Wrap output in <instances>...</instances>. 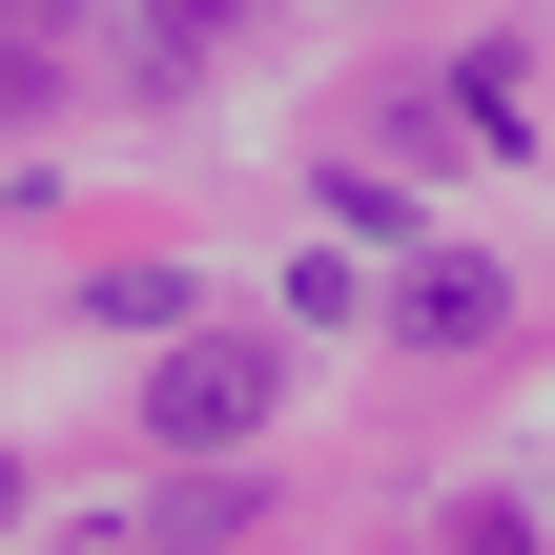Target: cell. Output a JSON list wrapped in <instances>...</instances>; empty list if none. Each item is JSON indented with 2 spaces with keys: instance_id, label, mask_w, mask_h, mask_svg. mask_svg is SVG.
<instances>
[{
  "instance_id": "cell-1",
  "label": "cell",
  "mask_w": 555,
  "mask_h": 555,
  "mask_svg": "<svg viewBox=\"0 0 555 555\" xmlns=\"http://www.w3.org/2000/svg\"><path fill=\"white\" fill-rule=\"evenodd\" d=\"M268 391H288V350H268V330H185V350L144 371V433H165V453H247V433H268Z\"/></svg>"
},
{
  "instance_id": "cell-2",
  "label": "cell",
  "mask_w": 555,
  "mask_h": 555,
  "mask_svg": "<svg viewBox=\"0 0 555 555\" xmlns=\"http://www.w3.org/2000/svg\"><path fill=\"white\" fill-rule=\"evenodd\" d=\"M494 309H515V288H494V268H474V247H433V268H412V288H391V330H433V350H474V330H494Z\"/></svg>"
},
{
  "instance_id": "cell-3",
  "label": "cell",
  "mask_w": 555,
  "mask_h": 555,
  "mask_svg": "<svg viewBox=\"0 0 555 555\" xmlns=\"http://www.w3.org/2000/svg\"><path fill=\"white\" fill-rule=\"evenodd\" d=\"M206 41H247V0H144V62H165V82H185Z\"/></svg>"
},
{
  "instance_id": "cell-4",
  "label": "cell",
  "mask_w": 555,
  "mask_h": 555,
  "mask_svg": "<svg viewBox=\"0 0 555 555\" xmlns=\"http://www.w3.org/2000/svg\"><path fill=\"white\" fill-rule=\"evenodd\" d=\"M41 103H62V62H41V21L0 0V124H41Z\"/></svg>"
}]
</instances>
